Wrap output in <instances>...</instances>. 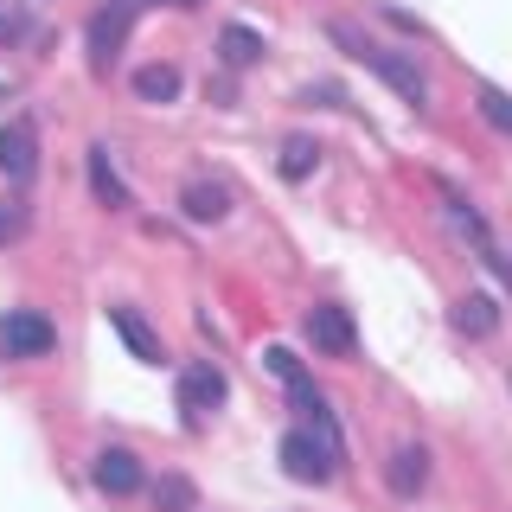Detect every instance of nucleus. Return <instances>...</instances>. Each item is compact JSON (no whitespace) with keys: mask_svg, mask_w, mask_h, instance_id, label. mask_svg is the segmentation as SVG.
Instances as JSON below:
<instances>
[{"mask_svg":"<svg viewBox=\"0 0 512 512\" xmlns=\"http://www.w3.org/2000/svg\"><path fill=\"white\" fill-rule=\"evenodd\" d=\"M0 173H7L13 186H26L32 173H39V128H32L26 116H13L7 128H0Z\"/></svg>","mask_w":512,"mask_h":512,"instance_id":"nucleus-5","label":"nucleus"},{"mask_svg":"<svg viewBox=\"0 0 512 512\" xmlns=\"http://www.w3.org/2000/svg\"><path fill=\"white\" fill-rule=\"evenodd\" d=\"M20 231H26V205H20V199H7V205H0V244H13Z\"/></svg>","mask_w":512,"mask_h":512,"instance_id":"nucleus-19","label":"nucleus"},{"mask_svg":"<svg viewBox=\"0 0 512 512\" xmlns=\"http://www.w3.org/2000/svg\"><path fill=\"white\" fill-rule=\"evenodd\" d=\"M109 327H116L122 340H128V352H135V359H148V365L167 359V352H160V333H154V327H148V320H141L135 308H109Z\"/></svg>","mask_w":512,"mask_h":512,"instance_id":"nucleus-9","label":"nucleus"},{"mask_svg":"<svg viewBox=\"0 0 512 512\" xmlns=\"http://www.w3.org/2000/svg\"><path fill=\"white\" fill-rule=\"evenodd\" d=\"M314 167H320V148H314L308 135H295V141H288V148H282V160H276V173H282L288 186H295V180H308Z\"/></svg>","mask_w":512,"mask_h":512,"instance_id":"nucleus-15","label":"nucleus"},{"mask_svg":"<svg viewBox=\"0 0 512 512\" xmlns=\"http://www.w3.org/2000/svg\"><path fill=\"white\" fill-rule=\"evenodd\" d=\"M218 404H224V372H218V365H186V372H180V410H186V423L212 416Z\"/></svg>","mask_w":512,"mask_h":512,"instance_id":"nucleus-6","label":"nucleus"},{"mask_svg":"<svg viewBox=\"0 0 512 512\" xmlns=\"http://www.w3.org/2000/svg\"><path fill=\"white\" fill-rule=\"evenodd\" d=\"M154 512H192V480L186 474H160L154 480Z\"/></svg>","mask_w":512,"mask_h":512,"instance_id":"nucleus-16","label":"nucleus"},{"mask_svg":"<svg viewBox=\"0 0 512 512\" xmlns=\"http://www.w3.org/2000/svg\"><path fill=\"white\" fill-rule=\"evenodd\" d=\"M90 480L109 493V500H128V493H141V461H135V448H103L96 455V468H90Z\"/></svg>","mask_w":512,"mask_h":512,"instance_id":"nucleus-7","label":"nucleus"},{"mask_svg":"<svg viewBox=\"0 0 512 512\" xmlns=\"http://www.w3.org/2000/svg\"><path fill=\"white\" fill-rule=\"evenodd\" d=\"M52 352H58L52 314H39V308H7L0 314V359L26 365V359H52Z\"/></svg>","mask_w":512,"mask_h":512,"instance_id":"nucleus-2","label":"nucleus"},{"mask_svg":"<svg viewBox=\"0 0 512 512\" xmlns=\"http://www.w3.org/2000/svg\"><path fill=\"white\" fill-rule=\"evenodd\" d=\"M20 32H26L20 13H0V39H20Z\"/></svg>","mask_w":512,"mask_h":512,"instance_id":"nucleus-21","label":"nucleus"},{"mask_svg":"<svg viewBox=\"0 0 512 512\" xmlns=\"http://www.w3.org/2000/svg\"><path fill=\"white\" fill-rule=\"evenodd\" d=\"M308 346L327 352V359H352L359 352V327H352V314L340 301H314L308 308Z\"/></svg>","mask_w":512,"mask_h":512,"instance_id":"nucleus-4","label":"nucleus"},{"mask_svg":"<svg viewBox=\"0 0 512 512\" xmlns=\"http://www.w3.org/2000/svg\"><path fill=\"white\" fill-rule=\"evenodd\" d=\"M327 32H333V39H340L346 52H352V58L365 64V71H378V77H384V84H391L397 96H404L410 109H423V103H429V84H423V71H416V64H410L404 52H384V45H372V39H359V32H352L346 20H333Z\"/></svg>","mask_w":512,"mask_h":512,"instance_id":"nucleus-1","label":"nucleus"},{"mask_svg":"<svg viewBox=\"0 0 512 512\" xmlns=\"http://www.w3.org/2000/svg\"><path fill=\"white\" fill-rule=\"evenodd\" d=\"M167 7H199V0H167Z\"/></svg>","mask_w":512,"mask_h":512,"instance_id":"nucleus-22","label":"nucleus"},{"mask_svg":"<svg viewBox=\"0 0 512 512\" xmlns=\"http://www.w3.org/2000/svg\"><path fill=\"white\" fill-rule=\"evenodd\" d=\"M480 116L500 128V135H512V96L506 90H480Z\"/></svg>","mask_w":512,"mask_h":512,"instance_id":"nucleus-17","label":"nucleus"},{"mask_svg":"<svg viewBox=\"0 0 512 512\" xmlns=\"http://www.w3.org/2000/svg\"><path fill=\"white\" fill-rule=\"evenodd\" d=\"M480 256H487V269H493V276H500V282L512 288V256H500V250H493V237L480 244Z\"/></svg>","mask_w":512,"mask_h":512,"instance_id":"nucleus-20","label":"nucleus"},{"mask_svg":"<svg viewBox=\"0 0 512 512\" xmlns=\"http://www.w3.org/2000/svg\"><path fill=\"white\" fill-rule=\"evenodd\" d=\"M218 58L231 64V71H244V64L263 58V32H256V26H224L218 32Z\"/></svg>","mask_w":512,"mask_h":512,"instance_id":"nucleus-11","label":"nucleus"},{"mask_svg":"<svg viewBox=\"0 0 512 512\" xmlns=\"http://www.w3.org/2000/svg\"><path fill=\"white\" fill-rule=\"evenodd\" d=\"M90 186L103 192L109 212H122V205H128V186L116 180V167H109V148H90Z\"/></svg>","mask_w":512,"mask_h":512,"instance_id":"nucleus-14","label":"nucleus"},{"mask_svg":"<svg viewBox=\"0 0 512 512\" xmlns=\"http://www.w3.org/2000/svg\"><path fill=\"white\" fill-rule=\"evenodd\" d=\"M180 212H186L192 224H224V218H231V192H224L218 180H186Z\"/></svg>","mask_w":512,"mask_h":512,"instance_id":"nucleus-8","label":"nucleus"},{"mask_svg":"<svg viewBox=\"0 0 512 512\" xmlns=\"http://www.w3.org/2000/svg\"><path fill=\"white\" fill-rule=\"evenodd\" d=\"M423 480H429V448L423 442H404L391 455V493H397V500H410V493H423Z\"/></svg>","mask_w":512,"mask_h":512,"instance_id":"nucleus-10","label":"nucleus"},{"mask_svg":"<svg viewBox=\"0 0 512 512\" xmlns=\"http://www.w3.org/2000/svg\"><path fill=\"white\" fill-rule=\"evenodd\" d=\"M269 372H276L282 384H301V378H308V372H301V359H295L288 346H269Z\"/></svg>","mask_w":512,"mask_h":512,"instance_id":"nucleus-18","label":"nucleus"},{"mask_svg":"<svg viewBox=\"0 0 512 512\" xmlns=\"http://www.w3.org/2000/svg\"><path fill=\"white\" fill-rule=\"evenodd\" d=\"M135 13L141 0H103V13L90 20V71H116L122 64V45L135 32Z\"/></svg>","mask_w":512,"mask_h":512,"instance_id":"nucleus-3","label":"nucleus"},{"mask_svg":"<svg viewBox=\"0 0 512 512\" xmlns=\"http://www.w3.org/2000/svg\"><path fill=\"white\" fill-rule=\"evenodd\" d=\"M135 96H141V103H173V96H180V71H173V64H141V71H135Z\"/></svg>","mask_w":512,"mask_h":512,"instance_id":"nucleus-13","label":"nucleus"},{"mask_svg":"<svg viewBox=\"0 0 512 512\" xmlns=\"http://www.w3.org/2000/svg\"><path fill=\"white\" fill-rule=\"evenodd\" d=\"M455 327L468 333V340H487V333L500 327V308H493V295H461V301H455Z\"/></svg>","mask_w":512,"mask_h":512,"instance_id":"nucleus-12","label":"nucleus"}]
</instances>
